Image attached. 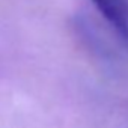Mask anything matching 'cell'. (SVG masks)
<instances>
[{"label": "cell", "mask_w": 128, "mask_h": 128, "mask_svg": "<svg viewBox=\"0 0 128 128\" xmlns=\"http://www.w3.org/2000/svg\"><path fill=\"white\" fill-rule=\"evenodd\" d=\"M104 18L128 39V0H94Z\"/></svg>", "instance_id": "obj_1"}]
</instances>
